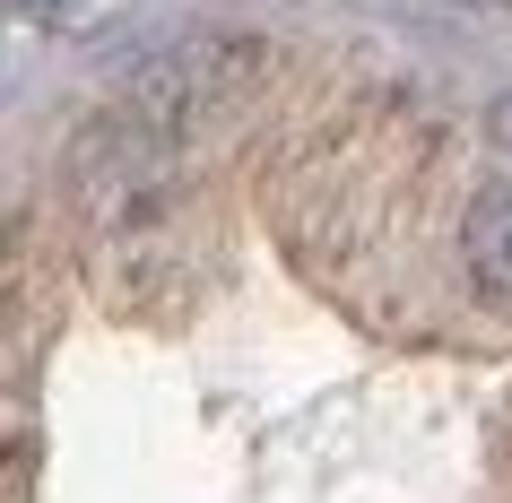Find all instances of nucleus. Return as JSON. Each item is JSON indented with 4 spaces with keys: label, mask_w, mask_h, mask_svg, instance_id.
<instances>
[{
    "label": "nucleus",
    "mask_w": 512,
    "mask_h": 503,
    "mask_svg": "<svg viewBox=\"0 0 512 503\" xmlns=\"http://www.w3.org/2000/svg\"><path fill=\"white\" fill-rule=\"evenodd\" d=\"M460 252H469V278H478L486 295H512V183H486L478 200H469Z\"/></svg>",
    "instance_id": "1"
}]
</instances>
